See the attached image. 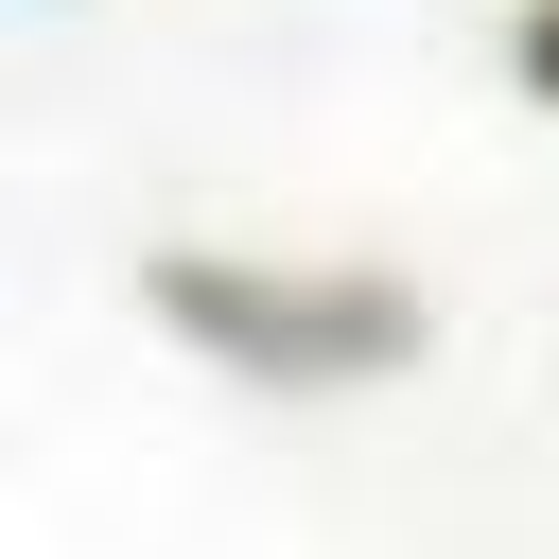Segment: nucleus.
Instances as JSON below:
<instances>
[{
  "label": "nucleus",
  "instance_id": "nucleus-1",
  "mask_svg": "<svg viewBox=\"0 0 559 559\" xmlns=\"http://www.w3.org/2000/svg\"><path fill=\"white\" fill-rule=\"evenodd\" d=\"M140 297H157L175 349H210L227 384H280V402L384 384V367H419V332H437L419 280H384V262H262V245H157Z\"/></svg>",
  "mask_w": 559,
  "mask_h": 559
},
{
  "label": "nucleus",
  "instance_id": "nucleus-2",
  "mask_svg": "<svg viewBox=\"0 0 559 559\" xmlns=\"http://www.w3.org/2000/svg\"><path fill=\"white\" fill-rule=\"evenodd\" d=\"M524 87H542V105H559V0H542V17H524Z\"/></svg>",
  "mask_w": 559,
  "mask_h": 559
}]
</instances>
